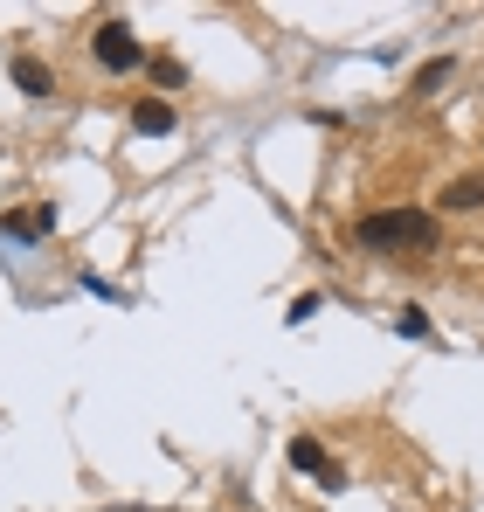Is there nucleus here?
Instances as JSON below:
<instances>
[{
    "instance_id": "nucleus-1",
    "label": "nucleus",
    "mask_w": 484,
    "mask_h": 512,
    "mask_svg": "<svg viewBox=\"0 0 484 512\" xmlns=\"http://www.w3.org/2000/svg\"><path fill=\"white\" fill-rule=\"evenodd\" d=\"M353 243L367 256H436L443 250V215H429V208H367L353 222Z\"/></svg>"
},
{
    "instance_id": "nucleus-2",
    "label": "nucleus",
    "mask_w": 484,
    "mask_h": 512,
    "mask_svg": "<svg viewBox=\"0 0 484 512\" xmlns=\"http://www.w3.org/2000/svg\"><path fill=\"white\" fill-rule=\"evenodd\" d=\"M90 56H97V70H104V77L146 70V42H139V28H132L125 14H104V21L90 28Z\"/></svg>"
},
{
    "instance_id": "nucleus-3",
    "label": "nucleus",
    "mask_w": 484,
    "mask_h": 512,
    "mask_svg": "<svg viewBox=\"0 0 484 512\" xmlns=\"http://www.w3.org/2000/svg\"><path fill=\"white\" fill-rule=\"evenodd\" d=\"M291 464H298L305 478H319L325 492H339V464L325 457V443H319V436H291Z\"/></svg>"
},
{
    "instance_id": "nucleus-4",
    "label": "nucleus",
    "mask_w": 484,
    "mask_h": 512,
    "mask_svg": "<svg viewBox=\"0 0 484 512\" xmlns=\"http://www.w3.org/2000/svg\"><path fill=\"white\" fill-rule=\"evenodd\" d=\"M436 208H443V215H478V208H484V173H457V180H443Z\"/></svg>"
},
{
    "instance_id": "nucleus-5",
    "label": "nucleus",
    "mask_w": 484,
    "mask_h": 512,
    "mask_svg": "<svg viewBox=\"0 0 484 512\" xmlns=\"http://www.w3.org/2000/svg\"><path fill=\"white\" fill-rule=\"evenodd\" d=\"M132 132L139 139H166L173 132V97H139L132 104Z\"/></svg>"
},
{
    "instance_id": "nucleus-6",
    "label": "nucleus",
    "mask_w": 484,
    "mask_h": 512,
    "mask_svg": "<svg viewBox=\"0 0 484 512\" xmlns=\"http://www.w3.org/2000/svg\"><path fill=\"white\" fill-rule=\"evenodd\" d=\"M0 229H7V236H21V243H42V236L56 229V208H49V201H35V208H14Z\"/></svg>"
},
{
    "instance_id": "nucleus-7",
    "label": "nucleus",
    "mask_w": 484,
    "mask_h": 512,
    "mask_svg": "<svg viewBox=\"0 0 484 512\" xmlns=\"http://www.w3.org/2000/svg\"><path fill=\"white\" fill-rule=\"evenodd\" d=\"M7 77L21 84V97H49V90H56V70H49L42 56H14V63H7Z\"/></svg>"
},
{
    "instance_id": "nucleus-8",
    "label": "nucleus",
    "mask_w": 484,
    "mask_h": 512,
    "mask_svg": "<svg viewBox=\"0 0 484 512\" xmlns=\"http://www.w3.org/2000/svg\"><path fill=\"white\" fill-rule=\"evenodd\" d=\"M450 77H457V56H429V63L408 77V97H436V90H450Z\"/></svg>"
},
{
    "instance_id": "nucleus-9",
    "label": "nucleus",
    "mask_w": 484,
    "mask_h": 512,
    "mask_svg": "<svg viewBox=\"0 0 484 512\" xmlns=\"http://www.w3.org/2000/svg\"><path fill=\"white\" fill-rule=\"evenodd\" d=\"M146 77H153V84H160V97H173V90L187 84V63H180V56H146Z\"/></svg>"
},
{
    "instance_id": "nucleus-10",
    "label": "nucleus",
    "mask_w": 484,
    "mask_h": 512,
    "mask_svg": "<svg viewBox=\"0 0 484 512\" xmlns=\"http://www.w3.org/2000/svg\"><path fill=\"white\" fill-rule=\"evenodd\" d=\"M395 333H402V340H429V312H415V305H408L402 319H395Z\"/></svg>"
},
{
    "instance_id": "nucleus-11",
    "label": "nucleus",
    "mask_w": 484,
    "mask_h": 512,
    "mask_svg": "<svg viewBox=\"0 0 484 512\" xmlns=\"http://www.w3.org/2000/svg\"><path fill=\"white\" fill-rule=\"evenodd\" d=\"M325 298L319 291H305V298H291V305H284V319H291V326H305V319H312V312H319Z\"/></svg>"
}]
</instances>
